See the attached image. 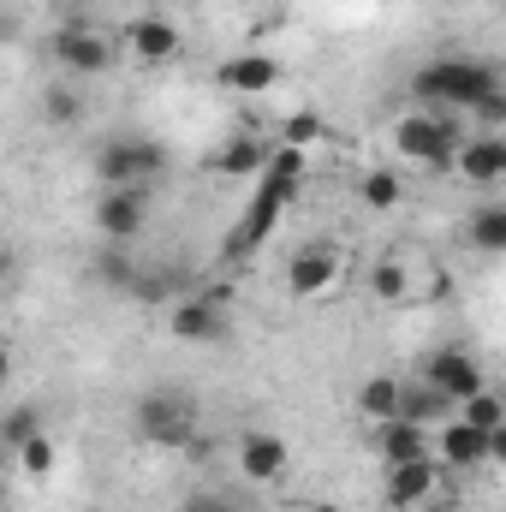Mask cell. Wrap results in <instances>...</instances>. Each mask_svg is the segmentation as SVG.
<instances>
[{"instance_id": "1f68e13d", "label": "cell", "mask_w": 506, "mask_h": 512, "mask_svg": "<svg viewBox=\"0 0 506 512\" xmlns=\"http://www.w3.org/2000/svg\"><path fill=\"white\" fill-rule=\"evenodd\" d=\"M6 274H12V251H6V245H0V280H6Z\"/></svg>"}, {"instance_id": "f1b7e54d", "label": "cell", "mask_w": 506, "mask_h": 512, "mask_svg": "<svg viewBox=\"0 0 506 512\" xmlns=\"http://www.w3.org/2000/svg\"><path fill=\"white\" fill-rule=\"evenodd\" d=\"M328 126H322V114H292L286 131H280V143H292V149H310V143H322Z\"/></svg>"}, {"instance_id": "7a4b0ae2", "label": "cell", "mask_w": 506, "mask_h": 512, "mask_svg": "<svg viewBox=\"0 0 506 512\" xmlns=\"http://www.w3.org/2000/svg\"><path fill=\"white\" fill-rule=\"evenodd\" d=\"M465 114H435V108H423V114H405L399 126H393V149L405 155V161H417V167H453V155H459V143H465V126H459Z\"/></svg>"}, {"instance_id": "ffe728a7", "label": "cell", "mask_w": 506, "mask_h": 512, "mask_svg": "<svg viewBox=\"0 0 506 512\" xmlns=\"http://www.w3.org/2000/svg\"><path fill=\"white\" fill-rule=\"evenodd\" d=\"M471 245L483 256H501L506 251V209L501 203H483L477 215H471Z\"/></svg>"}, {"instance_id": "d6a6232c", "label": "cell", "mask_w": 506, "mask_h": 512, "mask_svg": "<svg viewBox=\"0 0 506 512\" xmlns=\"http://www.w3.org/2000/svg\"><path fill=\"white\" fill-rule=\"evenodd\" d=\"M310 512H340V507H334V501H316V507H310Z\"/></svg>"}, {"instance_id": "52a82bcc", "label": "cell", "mask_w": 506, "mask_h": 512, "mask_svg": "<svg viewBox=\"0 0 506 512\" xmlns=\"http://www.w3.org/2000/svg\"><path fill=\"white\" fill-rule=\"evenodd\" d=\"M429 393H441L447 405H459V399H471V393H483V364L471 358V352H459V346H441L435 358H429V376H423Z\"/></svg>"}, {"instance_id": "d4e9b609", "label": "cell", "mask_w": 506, "mask_h": 512, "mask_svg": "<svg viewBox=\"0 0 506 512\" xmlns=\"http://www.w3.org/2000/svg\"><path fill=\"white\" fill-rule=\"evenodd\" d=\"M42 120H48V126H78V120H84V96H78V84H54V90L42 96Z\"/></svg>"}, {"instance_id": "7c38bea8", "label": "cell", "mask_w": 506, "mask_h": 512, "mask_svg": "<svg viewBox=\"0 0 506 512\" xmlns=\"http://www.w3.org/2000/svg\"><path fill=\"white\" fill-rule=\"evenodd\" d=\"M429 495H441V465H435V453H429V459H411V465H387V507L393 512L429 507Z\"/></svg>"}, {"instance_id": "ac0fdd59", "label": "cell", "mask_w": 506, "mask_h": 512, "mask_svg": "<svg viewBox=\"0 0 506 512\" xmlns=\"http://www.w3.org/2000/svg\"><path fill=\"white\" fill-rule=\"evenodd\" d=\"M262 161H268V137H256V131H239V137H227L221 149H215V173L221 179H245V173H262Z\"/></svg>"}, {"instance_id": "9c48e42d", "label": "cell", "mask_w": 506, "mask_h": 512, "mask_svg": "<svg viewBox=\"0 0 506 512\" xmlns=\"http://www.w3.org/2000/svg\"><path fill=\"white\" fill-rule=\"evenodd\" d=\"M143 221H149V197H143V185H108V191H102V203H96V227H102L114 245H131V239L143 233Z\"/></svg>"}, {"instance_id": "836d02e7", "label": "cell", "mask_w": 506, "mask_h": 512, "mask_svg": "<svg viewBox=\"0 0 506 512\" xmlns=\"http://www.w3.org/2000/svg\"><path fill=\"white\" fill-rule=\"evenodd\" d=\"M0 36H6V30H0Z\"/></svg>"}, {"instance_id": "cb8c5ba5", "label": "cell", "mask_w": 506, "mask_h": 512, "mask_svg": "<svg viewBox=\"0 0 506 512\" xmlns=\"http://www.w3.org/2000/svg\"><path fill=\"white\" fill-rule=\"evenodd\" d=\"M370 292H376L381 304H405V298H411V268H405L399 256L376 262V274H370Z\"/></svg>"}, {"instance_id": "83f0119b", "label": "cell", "mask_w": 506, "mask_h": 512, "mask_svg": "<svg viewBox=\"0 0 506 512\" xmlns=\"http://www.w3.org/2000/svg\"><path fill=\"white\" fill-rule=\"evenodd\" d=\"M185 512H251V501L233 495V489H197V495L185 501Z\"/></svg>"}, {"instance_id": "8992f818", "label": "cell", "mask_w": 506, "mask_h": 512, "mask_svg": "<svg viewBox=\"0 0 506 512\" xmlns=\"http://www.w3.org/2000/svg\"><path fill=\"white\" fill-rule=\"evenodd\" d=\"M161 167H167V149L149 143V137H114V143L96 149L102 185H143V179H155Z\"/></svg>"}, {"instance_id": "4316f807", "label": "cell", "mask_w": 506, "mask_h": 512, "mask_svg": "<svg viewBox=\"0 0 506 512\" xmlns=\"http://www.w3.org/2000/svg\"><path fill=\"white\" fill-rule=\"evenodd\" d=\"M12 459H18V471H24V477H48V471H54V441H48V429H42V435H30L24 447H12Z\"/></svg>"}, {"instance_id": "7402d4cb", "label": "cell", "mask_w": 506, "mask_h": 512, "mask_svg": "<svg viewBox=\"0 0 506 512\" xmlns=\"http://www.w3.org/2000/svg\"><path fill=\"white\" fill-rule=\"evenodd\" d=\"M358 411H364L370 423H387V417L399 411V382H393V376H370V382L358 387Z\"/></svg>"}, {"instance_id": "8fae6325", "label": "cell", "mask_w": 506, "mask_h": 512, "mask_svg": "<svg viewBox=\"0 0 506 512\" xmlns=\"http://www.w3.org/2000/svg\"><path fill=\"white\" fill-rule=\"evenodd\" d=\"M334 280H340V251H334V245H304V251L286 262V292H292L298 304L334 292Z\"/></svg>"}, {"instance_id": "5b68a950", "label": "cell", "mask_w": 506, "mask_h": 512, "mask_svg": "<svg viewBox=\"0 0 506 512\" xmlns=\"http://www.w3.org/2000/svg\"><path fill=\"white\" fill-rule=\"evenodd\" d=\"M48 54H54V66H60L66 78H102V72H114V42H108L96 24H84V18H66V24L54 30Z\"/></svg>"}, {"instance_id": "4dcf8cb0", "label": "cell", "mask_w": 506, "mask_h": 512, "mask_svg": "<svg viewBox=\"0 0 506 512\" xmlns=\"http://www.w3.org/2000/svg\"><path fill=\"white\" fill-rule=\"evenodd\" d=\"M12 382V346H0V387Z\"/></svg>"}, {"instance_id": "6da1fadb", "label": "cell", "mask_w": 506, "mask_h": 512, "mask_svg": "<svg viewBox=\"0 0 506 512\" xmlns=\"http://www.w3.org/2000/svg\"><path fill=\"white\" fill-rule=\"evenodd\" d=\"M489 90H501L495 66H489V60H459V54L423 60V72L411 78V96H417L423 108H435V114H471Z\"/></svg>"}, {"instance_id": "f546056e", "label": "cell", "mask_w": 506, "mask_h": 512, "mask_svg": "<svg viewBox=\"0 0 506 512\" xmlns=\"http://www.w3.org/2000/svg\"><path fill=\"white\" fill-rule=\"evenodd\" d=\"M471 120H483V126H501V120H506V96H501V90H489V96L471 108Z\"/></svg>"}, {"instance_id": "2e32d148", "label": "cell", "mask_w": 506, "mask_h": 512, "mask_svg": "<svg viewBox=\"0 0 506 512\" xmlns=\"http://www.w3.org/2000/svg\"><path fill=\"white\" fill-rule=\"evenodd\" d=\"M221 84H227L233 96H268V90L280 84V60H274V54H233V60L221 66Z\"/></svg>"}, {"instance_id": "30bf717a", "label": "cell", "mask_w": 506, "mask_h": 512, "mask_svg": "<svg viewBox=\"0 0 506 512\" xmlns=\"http://www.w3.org/2000/svg\"><path fill=\"white\" fill-rule=\"evenodd\" d=\"M227 298H185L167 310V334L173 340H191V346H209V340H227Z\"/></svg>"}, {"instance_id": "3957f363", "label": "cell", "mask_w": 506, "mask_h": 512, "mask_svg": "<svg viewBox=\"0 0 506 512\" xmlns=\"http://www.w3.org/2000/svg\"><path fill=\"white\" fill-rule=\"evenodd\" d=\"M131 417L149 447H191V435H197V399L185 387H149Z\"/></svg>"}, {"instance_id": "484cf974", "label": "cell", "mask_w": 506, "mask_h": 512, "mask_svg": "<svg viewBox=\"0 0 506 512\" xmlns=\"http://www.w3.org/2000/svg\"><path fill=\"white\" fill-rule=\"evenodd\" d=\"M30 435H42V411L30 399H18L6 417H0V447H24Z\"/></svg>"}, {"instance_id": "ba28073f", "label": "cell", "mask_w": 506, "mask_h": 512, "mask_svg": "<svg viewBox=\"0 0 506 512\" xmlns=\"http://www.w3.org/2000/svg\"><path fill=\"white\" fill-rule=\"evenodd\" d=\"M126 54L137 60V66H167V60L185 54V36H179L173 18L143 12V18H131V30H126Z\"/></svg>"}, {"instance_id": "9a60e30c", "label": "cell", "mask_w": 506, "mask_h": 512, "mask_svg": "<svg viewBox=\"0 0 506 512\" xmlns=\"http://www.w3.org/2000/svg\"><path fill=\"white\" fill-rule=\"evenodd\" d=\"M453 167H459V179H471V185H501L506 179V137H465L459 143V155H453Z\"/></svg>"}, {"instance_id": "e0dca14e", "label": "cell", "mask_w": 506, "mask_h": 512, "mask_svg": "<svg viewBox=\"0 0 506 512\" xmlns=\"http://www.w3.org/2000/svg\"><path fill=\"white\" fill-rule=\"evenodd\" d=\"M376 453L387 465H411V459H429V429L423 423H405V417H387L376 435Z\"/></svg>"}, {"instance_id": "5bb4252c", "label": "cell", "mask_w": 506, "mask_h": 512, "mask_svg": "<svg viewBox=\"0 0 506 512\" xmlns=\"http://www.w3.org/2000/svg\"><path fill=\"white\" fill-rule=\"evenodd\" d=\"M429 453H441V465H447V471H477V465L489 459V435H483V429H471L465 417H453V423L429 441Z\"/></svg>"}, {"instance_id": "277c9868", "label": "cell", "mask_w": 506, "mask_h": 512, "mask_svg": "<svg viewBox=\"0 0 506 512\" xmlns=\"http://www.w3.org/2000/svg\"><path fill=\"white\" fill-rule=\"evenodd\" d=\"M292 191H298V185H286V179H268V173H256V197H251V209L239 215V227L227 233V245H221V251L233 256V262H251V256L262 251V245H268V233L280 227V215H286Z\"/></svg>"}, {"instance_id": "4fadbf2b", "label": "cell", "mask_w": 506, "mask_h": 512, "mask_svg": "<svg viewBox=\"0 0 506 512\" xmlns=\"http://www.w3.org/2000/svg\"><path fill=\"white\" fill-rule=\"evenodd\" d=\"M286 465H292V447H286L280 435L251 429V435L239 441V471H245V483H256V489L280 483V477H286Z\"/></svg>"}, {"instance_id": "44dd1931", "label": "cell", "mask_w": 506, "mask_h": 512, "mask_svg": "<svg viewBox=\"0 0 506 512\" xmlns=\"http://www.w3.org/2000/svg\"><path fill=\"white\" fill-rule=\"evenodd\" d=\"M459 417L471 423V429H506V399L495 393V387H483V393H471V399H459Z\"/></svg>"}, {"instance_id": "603a6c76", "label": "cell", "mask_w": 506, "mask_h": 512, "mask_svg": "<svg viewBox=\"0 0 506 512\" xmlns=\"http://www.w3.org/2000/svg\"><path fill=\"white\" fill-rule=\"evenodd\" d=\"M358 197H364V209H376V215H387V209H399L405 185H399V173H387V167H376V173H364V179H358Z\"/></svg>"}, {"instance_id": "d6986e66", "label": "cell", "mask_w": 506, "mask_h": 512, "mask_svg": "<svg viewBox=\"0 0 506 512\" xmlns=\"http://www.w3.org/2000/svg\"><path fill=\"white\" fill-rule=\"evenodd\" d=\"M447 411V399L441 393H429L423 382H399V411L393 417H405V423H423L429 429V417H441Z\"/></svg>"}]
</instances>
